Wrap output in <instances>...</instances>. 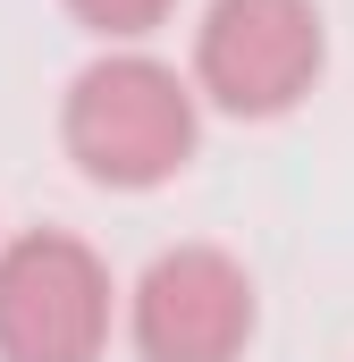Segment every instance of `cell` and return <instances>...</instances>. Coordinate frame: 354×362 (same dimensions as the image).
Listing matches in <instances>:
<instances>
[{"instance_id": "obj_1", "label": "cell", "mask_w": 354, "mask_h": 362, "mask_svg": "<svg viewBox=\"0 0 354 362\" xmlns=\"http://www.w3.org/2000/svg\"><path fill=\"white\" fill-rule=\"evenodd\" d=\"M59 160L101 194H161L202 160V101L152 42L93 51L59 85Z\"/></svg>"}, {"instance_id": "obj_2", "label": "cell", "mask_w": 354, "mask_h": 362, "mask_svg": "<svg viewBox=\"0 0 354 362\" xmlns=\"http://www.w3.org/2000/svg\"><path fill=\"white\" fill-rule=\"evenodd\" d=\"M329 76V17L321 0H202L185 34V85L202 118L278 127Z\"/></svg>"}, {"instance_id": "obj_3", "label": "cell", "mask_w": 354, "mask_h": 362, "mask_svg": "<svg viewBox=\"0 0 354 362\" xmlns=\"http://www.w3.org/2000/svg\"><path fill=\"white\" fill-rule=\"evenodd\" d=\"M118 337L135 362H245L262 337V278L211 236H177L118 278Z\"/></svg>"}, {"instance_id": "obj_5", "label": "cell", "mask_w": 354, "mask_h": 362, "mask_svg": "<svg viewBox=\"0 0 354 362\" xmlns=\"http://www.w3.org/2000/svg\"><path fill=\"white\" fill-rule=\"evenodd\" d=\"M59 8H68L76 34H93V51H135L161 25H177L185 0H59Z\"/></svg>"}, {"instance_id": "obj_4", "label": "cell", "mask_w": 354, "mask_h": 362, "mask_svg": "<svg viewBox=\"0 0 354 362\" xmlns=\"http://www.w3.org/2000/svg\"><path fill=\"white\" fill-rule=\"evenodd\" d=\"M118 270L76 228L0 236V362H110Z\"/></svg>"}]
</instances>
